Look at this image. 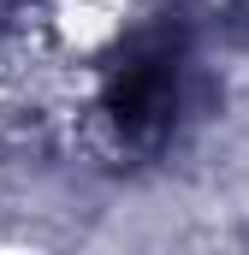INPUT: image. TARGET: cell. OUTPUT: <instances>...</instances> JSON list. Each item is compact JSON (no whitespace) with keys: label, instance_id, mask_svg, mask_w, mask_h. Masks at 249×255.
<instances>
[{"label":"cell","instance_id":"cell-1","mask_svg":"<svg viewBox=\"0 0 249 255\" xmlns=\"http://www.w3.org/2000/svg\"><path fill=\"white\" fill-rule=\"evenodd\" d=\"M184 54H190V42H184L178 18H154V24L130 30L119 42V54L107 65V83H101V101H107V119L119 125L124 142H160L172 130Z\"/></svg>","mask_w":249,"mask_h":255}]
</instances>
